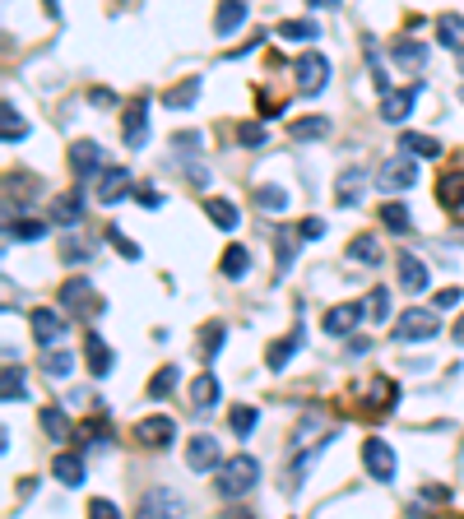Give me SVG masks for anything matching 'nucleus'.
<instances>
[{"label":"nucleus","mask_w":464,"mask_h":519,"mask_svg":"<svg viewBox=\"0 0 464 519\" xmlns=\"http://www.w3.org/2000/svg\"><path fill=\"white\" fill-rule=\"evenodd\" d=\"M260 482V459L251 454H237V459H223V469H218V497L223 501H237V497H247V491Z\"/></svg>","instance_id":"1"},{"label":"nucleus","mask_w":464,"mask_h":519,"mask_svg":"<svg viewBox=\"0 0 464 519\" xmlns=\"http://www.w3.org/2000/svg\"><path fill=\"white\" fill-rule=\"evenodd\" d=\"M436 330H442V320H436V311L414 307V311H404V316L395 320L390 339H395V343H432V339H436Z\"/></svg>","instance_id":"2"},{"label":"nucleus","mask_w":464,"mask_h":519,"mask_svg":"<svg viewBox=\"0 0 464 519\" xmlns=\"http://www.w3.org/2000/svg\"><path fill=\"white\" fill-rule=\"evenodd\" d=\"M293 79H297V93H302V98H316L325 84H330V61L316 56V51H307V56H297Z\"/></svg>","instance_id":"3"},{"label":"nucleus","mask_w":464,"mask_h":519,"mask_svg":"<svg viewBox=\"0 0 464 519\" xmlns=\"http://www.w3.org/2000/svg\"><path fill=\"white\" fill-rule=\"evenodd\" d=\"M200 144H205V140H200L196 130H181V134H172V153H177V162L186 168L190 186H205V181H209V168H205V162H196Z\"/></svg>","instance_id":"4"},{"label":"nucleus","mask_w":464,"mask_h":519,"mask_svg":"<svg viewBox=\"0 0 464 519\" xmlns=\"http://www.w3.org/2000/svg\"><path fill=\"white\" fill-rule=\"evenodd\" d=\"M414 181H418V168H414V153H399V158H386V162H381V172H376V186L386 190V195H390V190H395V195H399V190H408V186H414Z\"/></svg>","instance_id":"5"},{"label":"nucleus","mask_w":464,"mask_h":519,"mask_svg":"<svg viewBox=\"0 0 464 519\" xmlns=\"http://www.w3.org/2000/svg\"><path fill=\"white\" fill-rule=\"evenodd\" d=\"M186 463H190L196 473H214V469H223V445H218L209 431L190 436V441H186Z\"/></svg>","instance_id":"6"},{"label":"nucleus","mask_w":464,"mask_h":519,"mask_svg":"<svg viewBox=\"0 0 464 519\" xmlns=\"http://www.w3.org/2000/svg\"><path fill=\"white\" fill-rule=\"evenodd\" d=\"M135 441H140L144 450H162L177 441V422L168 413H153V418H140L135 422Z\"/></svg>","instance_id":"7"},{"label":"nucleus","mask_w":464,"mask_h":519,"mask_svg":"<svg viewBox=\"0 0 464 519\" xmlns=\"http://www.w3.org/2000/svg\"><path fill=\"white\" fill-rule=\"evenodd\" d=\"M363 463H367V473L376 482H390L395 469H399V459L390 450V441H381V436H372V441H363Z\"/></svg>","instance_id":"8"},{"label":"nucleus","mask_w":464,"mask_h":519,"mask_svg":"<svg viewBox=\"0 0 464 519\" xmlns=\"http://www.w3.org/2000/svg\"><path fill=\"white\" fill-rule=\"evenodd\" d=\"M330 441H335V436H320L316 445H307L302 454H297V459L288 463V473H284V478H288V482H284V491H288V497H297V491H302V478L316 469V459L325 454V445H330Z\"/></svg>","instance_id":"9"},{"label":"nucleus","mask_w":464,"mask_h":519,"mask_svg":"<svg viewBox=\"0 0 464 519\" xmlns=\"http://www.w3.org/2000/svg\"><path fill=\"white\" fill-rule=\"evenodd\" d=\"M61 307H66L70 316H98V311H102V302L93 297V283H89V279H70V283L61 288Z\"/></svg>","instance_id":"10"},{"label":"nucleus","mask_w":464,"mask_h":519,"mask_svg":"<svg viewBox=\"0 0 464 519\" xmlns=\"http://www.w3.org/2000/svg\"><path fill=\"white\" fill-rule=\"evenodd\" d=\"M367 316V307H358V302H339V307H330L320 316V330L325 334H335V339H344V334H353L358 330V320Z\"/></svg>","instance_id":"11"},{"label":"nucleus","mask_w":464,"mask_h":519,"mask_svg":"<svg viewBox=\"0 0 464 519\" xmlns=\"http://www.w3.org/2000/svg\"><path fill=\"white\" fill-rule=\"evenodd\" d=\"M70 172H74V177H84V181H93L98 172H107V158H102V149H98L93 140H79V144H70Z\"/></svg>","instance_id":"12"},{"label":"nucleus","mask_w":464,"mask_h":519,"mask_svg":"<svg viewBox=\"0 0 464 519\" xmlns=\"http://www.w3.org/2000/svg\"><path fill=\"white\" fill-rule=\"evenodd\" d=\"M367 403V413H395V399H399V385L390 376H372L367 380V390L358 394Z\"/></svg>","instance_id":"13"},{"label":"nucleus","mask_w":464,"mask_h":519,"mask_svg":"<svg viewBox=\"0 0 464 519\" xmlns=\"http://www.w3.org/2000/svg\"><path fill=\"white\" fill-rule=\"evenodd\" d=\"M418 98H423V84H408V89L386 93V98H381V121H390V125L408 121V112H414V102H418Z\"/></svg>","instance_id":"14"},{"label":"nucleus","mask_w":464,"mask_h":519,"mask_svg":"<svg viewBox=\"0 0 464 519\" xmlns=\"http://www.w3.org/2000/svg\"><path fill=\"white\" fill-rule=\"evenodd\" d=\"M121 134H126V149H144L149 144V102H130L126 107Z\"/></svg>","instance_id":"15"},{"label":"nucleus","mask_w":464,"mask_h":519,"mask_svg":"<svg viewBox=\"0 0 464 519\" xmlns=\"http://www.w3.org/2000/svg\"><path fill=\"white\" fill-rule=\"evenodd\" d=\"M29 324H33V339H38L42 348H51V343L66 339V316H57L51 307H38V311L29 316Z\"/></svg>","instance_id":"16"},{"label":"nucleus","mask_w":464,"mask_h":519,"mask_svg":"<svg viewBox=\"0 0 464 519\" xmlns=\"http://www.w3.org/2000/svg\"><path fill=\"white\" fill-rule=\"evenodd\" d=\"M130 190H135V177L126 168H107L102 181H98V204H121Z\"/></svg>","instance_id":"17"},{"label":"nucleus","mask_w":464,"mask_h":519,"mask_svg":"<svg viewBox=\"0 0 464 519\" xmlns=\"http://www.w3.org/2000/svg\"><path fill=\"white\" fill-rule=\"evenodd\" d=\"M436 204H442L446 213H464V172H442V181H436Z\"/></svg>","instance_id":"18"},{"label":"nucleus","mask_w":464,"mask_h":519,"mask_svg":"<svg viewBox=\"0 0 464 519\" xmlns=\"http://www.w3.org/2000/svg\"><path fill=\"white\" fill-rule=\"evenodd\" d=\"M241 23H247V0H218V10H214V33H218V38H232Z\"/></svg>","instance_id":"19"},{"label":"nucleus","mask_w":464,"mask_h":519,"mask_svg":"<svg viewBox=\"0 0 464 519\" xmlns=\"http://www.w3.org/2000/svg\"><path fill=\"white\" fill-rule=\"evenodd\" d=\"M79 218H84V195L79 190H66V195L51 200V223L57 228H74Z\"/></svg>","instance_id":"20"},{"label":"nucleus","mask_w":464,"mask_h":519,"mask_svg":"<svg viewBox=\"0 0 464 519\" xmlns=\"http://www.w3.org/2000/svg\"><path fill=\"white\" fill-rule=\"evenodd\" d=\"M395 274H399V288L404 292H427V264L418 255H399L395 260Z\"/></svg>","instance_id":"21"},{"label":"nucleus","mask_w":464,"mask_h":519,"mask_svg":"<svg viewBox=\"0 0 464 519\" xmlns=\"http://www.w3.org/2000/svg\"><path fill=\"white\" fill-rule=\"evenodd\" d=\"M200 84H205L200 74L181 79V84H172L168 93H162V107H172V112H186V107H196V102H200Z\"/></svg>","instance_id":"22"},{"label":"nucleus","mask_w":464,"mask_h":519,"mask_svg":"<svg viewBox=\"0 0 464 519\" xmlns=\"http://www.w3.org/2000/svg\"><path fill=\"white\" fill-rule=\"evenodd\" d=\"M181 510V497L177 491H168V487H153L149 497L140 501V519H158V515H177Z\"/></svg>","instance_id":"23"},{"label":"nucleus","mask_w":464,"mask_h":519,"mask_svg":"<svg viewBox=\"0 0 464 519\" xmlns=\"http://www.w3.org/2000/svg\"><path fill=\"white\" fill-rule=\"evenodd\" d=\"M390 61L404 65V70H427V47L423 42H408V38H395L390 42Z\"/></svg>","instance_id":"24"},{"label":"nucleus","mask_w":464,"mask_h":519,"mask_svg":"<svg viewBox=\"0 0 464 519\" xmlns=\"http://www.w3.org/2000/svg\"><path fill=\"white\" fill-rule=\"evenodd\" d=\"M363 186H367V177L358 172V168H348V172H339V186H335V200H339V209H353L363 200Z\"/></svg>","instance_id":"25"},{"label":"nucleus","mask_w":464,"mask_h":519,"mask_svg":"<svg viewBox=\"0 0 464 519\" xmlns=\"http://www.w3.org/2000/svg\"><path fill=\"white\" fill-rule=\"evenodd\" d=\"M0 140H5V144L29 140V121L19 117V107H14V102H5V107H0Z\"/></svg>","instance_id":"26"},{"label":"nucleus","mask_w":464,"mask_h":519,"mask_svg":"<svg viewBox=\"0 0 464 519\" xmlns=\"http://www.w3.org/2000/svg\"><path fill=\"white\" fill-rule=\"evenodd\" d=\"M307 343V334L302 330H293L288 339H279V343H269V352H265V362H269V371H279V367H288L293 362V352Z\"/></svg>","instance_id":"27"},{"label":"nucleus","mask_w":464,"mask_h":519,"mask_svg":"<svg viewBox=\"0 0 464 519\" xmlns=\"http://www.w3.org/2000/svg\"><path fill=\"white\" fill-rule=\"evenodd\" d=\"M84 358H89V371L102 380V376H112V348L102 343V334H89V343H84Z\"/></svg>","instance_id":"28"},{"label":"nucleus","mask_w":464,"mask_h":519,"mask_svg":"<svg viewBox=\"0 0 464 519\" xmlns=\"http://www.w3.org/2000/svg\"><path fill=\"white\" fill-rule=\"evenodd\" d=\"M23 394H29V385H23V367L14 358H5V376H0V399L5 403H19Z\"/></svg>","instance_id":"29"},{"label":"nucleus","mask_w":464,"mask_h":519,"mask_svg":"<svg viewBox=\"0 0 464 519\" xmlns=\"http://www.w3.org/2000/svg\"><path fill=\"white\" fill-rule=\"evenodd\" d=\"M218 403V376L214 371H200L190 380V408H214Z\"/></svg>","instance_id":"30"},{"label":"nucleus","mask_w":464,"mask_h":519,"mask_svg":"<svg viewBox=\"0 0 464 519\" xmlns=\"http://www.w3.org/2000/svg\"><path fill=\"white\" fill-rule=\"evenodd\" d=\"M57 482L61 487H79V482H84V454H79V450L57 454Z\"/></svg>","instance_id":"31"},{"label":"nucleus","mask_w":464,"mask_h":519,"mask_svg":"<svg viewBox=\"0 0 464 519\" xmlns=\"http://www.w3.org/2000/svg\"><path fill=\"white\" fill-rule=\"evenodd\" d=\"M436 42L451 47V51H464V14H442L436 19Z\"/></svg>","instance_id":"32"},{"label":"nucleus","mask_w":464,"mask_h":519,"mask_svg":"<svg viewBox=\"0 0 464 519\" xmlns=\"http://www.w3.org/2000/svg\"><path fill=\"white\" fill-rule=\"evenodd\" d=\"M288 134L297 144H311V140H325V134H330V121H325V117H302V121L288 125Z\"/></svg>","instance_id":"33"},{"label":"nucleus","mask_w":464,"mask_h":519,"mask_svg":"<svg viewBox=\"0 0 464 519\" xmlns=\"http://www.w3.org/2000/svg\"><path fill=\"white\" fill-rule=\"evenodd\" d=\"M218 269H223V279H247V274H251V255H247V246H228L223 260H218Z\"/></svg>","instance_id":"34"},{"label":"nucleus","mask_w":464,"mask_h":519,"mask_svg":"<svg viewBox=\"0 0 464 519\" xmlns=\"http://www.w3.org/2000/svg\"><path fill=\"white\" fill-rule=\"evenodd\" d=\"M205 213L214 218V228H223V232L237 228V204L223 200V195H209V200H205Z\"/></svg>","instance_id":"35"},{"label":"nucleus","mask_w":464,"mask_h":519,"mask_svg":"<svg viewBox=\"0 0 464 519\" xmlns=\"http://www.w3.org/2000/svg\"><path fill=\"white\" fill-rule=\"evenodd\" d=\"M297 237H302V232H297ZM297 237H293L288 228H279V232H275V269H279V279H284L288 269H293V251H297Z\"/></svg>","instance_id":"36"},{"label":"nucleus","mask_w":464,"mask_h":519,"mask_svg":"<svg viewBox=\"0 0 464 519\" xmlns=\"http://www.w3.org/2000/svg\"><path fill=\"white\" fill-rule=\"evenodd\" d=\"M348 255L372 269V264H381V241H376L372 232H363V237H353V241H348Z\"/></svg>","instance_id":"37"},{"label":"nucleus","mask_w":464,"mask_h":519,"mask_svg":"<svg viewBox=\"0 0 464 519\" xmlns=\"http://www.w3.org/2000/svg\"><path fill=\"white\" fill-rule=\"evenodd\" d=\"M275 33H279L284 42H311V38H316L320 29H316V19H284Z\"/></svg>","instance_id":"38"},{"label":"nucleus","mask_w":464,"mask_h":519,"mask_svg":"<svg viewBox=\"0 0 464 519\" xmlns=\"http://www.w3.org/2000/svg\"><path fill=\"white\" fill-rule=\"evenodd\" d=\"M47 223L42 218H10V241H42Z\"/></svg>","instance_id":"39"},{"label":"nucleus","mask_w":464,"mask_h":519,"mask_svg":"<svg viewBox=\"0 0 464 519\" xmlns=\"http://www.w3.org/2000/svg\"><path fill=\"white\" fill-rule=\"evenodd\" d=\"M223 339H228V324H205V334H200V358L205 362H214L218 358V348H223Z\"/></svg>","instance_id":"40"},{"label":"nucleus","mask_w":464,"mask_h":519,"mask_svg":"<svg viewBox=\"0 0 464 519\" xmlns=\"http://www.w3.org/2000/svg\"><path fill=\"white\" fill-rule=\"evenodd\" d=\"M177 385H181V371H177V367H162V371H153V380H149V399H168Z\"/></svg>","instance_id":"41"},{"label":"nucleus","mask_w":464,"mask_h":519,"mask_svg":"<svg viewBox=\"0 0 464 519\" xmlns=\"http://www.w3.org/2000/svg\"><path fill=\"white\" fill-rule=\"evenodd\" d=\"M399 144H404V153H414V158H427V162H432V158H442V144H436L432 134H404Z\"/></svg>","instance_id":"42"},{"label":"nucleus","mask_w":464,"mask_h":519,"mask_svg":"<svg viewBox=\"0 0 464 519\" xmlns=\"http://www.w3.org/2000/svg\"><path fill=\"white\" fill-rule=\"evenodd\" d=\"M42 371H47L51 380H66V376L74 371V358H70L66 348H57V352H47V358H42Z\"/></svg>","instance_id":"43"},{"label":"nucleus","mask_w":464,"mask_h":519,"mask_svg":"<svg viewBox=\"0 0 464 519\" xmlns=\"http://www.w3.org/2000/svg\"><path fill=\"white\" fill-rule=\"evenodd\" d=\"M42 431L51 436V441H66V436H70V418L61 413V408H42Z\"/></svg>","instance_id":"44"},{"label":"nucleus","mask_w":464,"mask_h":519,"mask_svg":"<svg viewBox=\"0 0 464 519\" xmlns=\"http://www.w3.org/2000/svg\"><path fill=\"white\" fill-rule=\"evenodd\" d=\"M256 204H260L265 213H284V209H288V190H279V186H260V190H256Z\"/></svg>","instance_id":"45"},{"label":"nucleus","mask_w":464,"mask_h":519,"mask_svg":"<svg viewBox=\"0 0 464 519\" xmlns=\"http://www.w3.org/2000/svg\"><path fill=\"white\" fill-rule=\"evenodd\" d=\"M256 422H260V413H256L251 403H241V408H232V413H228V427H232L237 436H251V431H256Z\"/></svg>","instance_id":"46"},{"label":"nucleus","mask_w":464,"mask_h":519,"mask_svg":"<svg viewBox=\"0 0 464 519\" xmlns=\"http://www.w3.org/2000/svg\"><path fill=\"white\" fill-rule=\"evenodd\" d=\"M376 218H381V223H386L390 232H408V228H414V223H408V209H404V204H390V200L381 204Z\"/></svg>","instance_id":"47"},{"label":"nucleus","mask_w":464,"mask_h":519,"mask_svg":"<svg viewBox=\"0 0 464 519\" xmlns=\"http://www.w3.org/2000/svg\"><path fill=\"white\" fill-rule=\"evenodd\" d=\"M5 181H10V186H5L10 200H14V195H19V200H33V195H38V177H29V172H10Z\"/></svg>","instance_id":"48"},{"label":"nucleus","mask_w":464,"mask_h":519,"mask_svg":"<svg viewBox=\"0 0 464 519\" xmlns=\"http://www.w3.org/2000/svg\"><path fill=\"white\" fill-rule=\"evenodd\" d=\"M367 316L381 324V320H390V288H372L367 297Z\"/></svg>","instance_id":"49"},{"label":"nucleus","mask_w":464,"mask_h":519,"mask_svg":"<svg viewBox=\"0 0 464 519\" xmlns=\"http://www.w3.org/2000/svg\"><path fill=\"white\" fill-rule=\"evenodd\" d=\"M237 140H241V149H260V144H265V125H260V121H241Z\"/></svg>","instance_id":"50"},{"label":"nucleus","mask_w":464,"mask_h":519,"mask_svg":"<svg viewBox=\"0 0 464 519\" xmlns=\"http://www.w3.org/2000/svg\"><path fill=\"white\" fill-rule=\"evenodd\" d=\"M107 241H112V246H117V251H121V255H126L130 264L140 260V246H135V241H130V237H126L121 228H112V232H107Z\"/></svg>","instance_id":"51"},{"label":"nucleus","mask_w":464,"mask_h":519,"mask_svg":"<svg viewBox=\"0 0 464 519\" xmlns=\"http://www.w3.org/2000/svg\"><path fill=\"white\" fill-rule=\"evenodd\" d=\"M297 232H302V241H320V237H325V218H307Z\"/></svg>","instance_id":"52"},{"label":"nucleus","mask_w":464,"mask_h":519,"mask_svg":"<svg viewBox=\"0 0 464 519\" xmlns=\"http://www.w3.org/2000/svg\"><path fill=\"white\" fill-rule=\"evenodd\" d=\"M89 515H98V519H117V506L98 497V501H89Z\"/></svg>","instance_id":"53"},{"label":"nucleus","mask_w":464,"mask_h":519,"mask_svg":"<svg viewBox=\"0 0 464 519\" xmlns=\"http://www.w3.org/2000/svg\"><path fill=\"white\" fill-rule=\"evenodd\" d=\"M61 260H70V264H79V260H89V251H84V246H79V241H70V246H66V251H61Z\"/></svg>","instance_id":"54"},{"label":"nucleus","mask_w":464,"mask_h":519,"mask_svg":"<svg viewBox=\"0 0 464 519\" xmlns=\"http://www.w3.org/2000/svg\"><path fill=\"white\" fill-rule=\"evenodd\" d=\"M436 307H460V288H442L436 292Z\"/></svg>","instance_id":"55"},{"label":"nucleus","mask_w":464,"mask_h":519,"mask_svg":"<svg viewBox=\"0 0 464 519\" xmlns=\"http://www.w3.org/2000/svg\"><path fill=\"white\" fill-rule=\"evenodd\" d=\"M279 112H284V102H269V98L260 102V117H265V121H275Z\"/></svg>","instance_id":"56"},{"label":"nucleus","mask_w":464,"mask_h":519,"mask_svg":"<svg viewBox=\"0 0 464 519\" xmlns=\"http://www.w3.org/2000/svg\"><path fill=\"white\" fill-rule=\"evenodd\" d=\"M89 98H93L98 107H112V102H117V93H112V89H93Z\"/></svg>","instance_id":"57"},{"label":"nucleus","mask_w":464,"mask_h":519,"mask_svg":"<svg viewBox=\"0 0 464 519\" xmlns=\"http://www.w3.org/2000/svg\"><path fill=\"white\" fill-rule=\"evenodd\" d=\"M423 501H446V487H423Z\"/></svg>","instance_id":"58"},{"label":"nucleus","mask_w":464,"mask_h":519,"mask_svg":"<svg viewBox=\"0 0 464 519\" xmlns=\"http://www.w3.org/2000/svg\"><path fill=\"white\" fill-rule=\"evenodd\" d=\"M140 204H149V209H158L162 200H158V190H140Z\"/></svg>","instance_id":"59"},{"label":"nucleus","mask_w":464,"mask_h":519,"mask_svg":"<svg viewBox=\"0 0 464 519\" xmlns=\"http://www.w3.org/2000/svg\"><path fill=\"white\" fill-rule=\"evenodd\" d=\"M451 339H455V343H460V348H464V316H460V320H455V330H451Z\"/></svg>","instance_id":"60"},{"label":"nucleus","mask_w":464,"mask_h":519,"mask_svg":"<svg viewBox=\"0 0 464 519\" xmlns=\"http://www.w3.org/2000/svg\"><path fill=\"white\" fill-rule=\"evenodd\" d=\"M339 0H311V10H335Z\"/></svg>","instance_id":"61"},{"label":"nucleus","mask_w":464,"mask_h":519,"mask_svg":"<svg viewBox=\"0 0 464 519\" xmlns=\"http://www.w3.org/2000/svg\"><path fill=\"white\" fill-rule=\"evenodd\" d=\"M460 74H464V51H460Z\"/></svg>","instance_id":"62"}]
</instances>
